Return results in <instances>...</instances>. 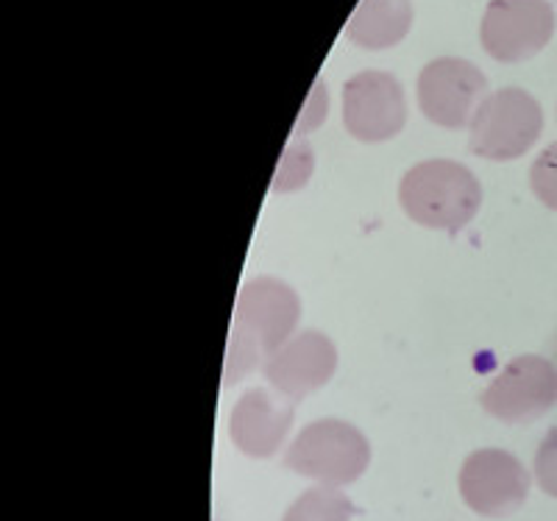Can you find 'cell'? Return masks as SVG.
<instances>
[{"label":"cell","mask_w":557,"mask_h":521,"mask_svg":"<svg viewBox=\"0 0 557 521\" xmlns=\"http://www.w3.org/2000/svg\"><path fill=\"white\" fill-rule=\"evenodd\" d=\"M487 82L466 59L444 57L430 62L418 76V103L435 126H471L476 109L485 101Z\"/></svg>","instance_id":"cell-7"},{"label":"cell","mask_w":557,"mask_h":521,"mask_svg":"<svg viewBox=\"0 0 557 521\" xmlns=\"http://www.w3.org/2000/svg\"><path fill=\"white\" fill-rule=\"evenodd\" d=\"M326 109H330V101H326V87H323V84H315L310 101H307V109L301 112V117H298L296 132H310V128H315L318 123L326 117Z\"/></svg>","instance_id":"cell-17"},{"label":"cell","mask_w":557,"mask_h":521,"mask_svg":"<svg viewBox=\"0 0 557 521\" xmlns=\"http://www.w3.org/2000/svg\"><path fill=\"white\" fill-rule=\"evenodd\" d=\"M407 121L401 84L382 71H362L343 87V123L360 142H385Z\"/></svg>","instance_id":"cell-8"},{"label":"cell","mask_w":557,"mask_h":521,"mask_svg":"<svg viewBox=\"0 0 557 521\" xmlns=\"http://www.w3.org/2000/svg\"><path fill=\"white\" fill-rule=\"evenodd\" d=\"M412 26L410 0H360L346 26V37L368 51L401 42Z\"/></svg>","instance_id":"cell-12"},{"label":"cell","mask_w":557,"mask_h":521,"mask_svg":"<svg viewBox=\"0 0 557 521\" xmlns=\"http://www.w3.org/2000/svg\"><path fill=\"white\" fill-rule=\"evenodd\" d=\"M355 505L337 488L321 485L301 494L282 521H351Z\"/></svg>","instance_id":"cell-13"},{"label":"cell","mask_w":557,"mask_h":521,"mask_svg":"<svg viewBox=\"0 0 557 521\" xmlns=\"http://www.w3.org/2000/svg\"><path fill=\"white\" fill-rule=\"evenodd\" d=\"M541 128V103L524 89L507 87L480 103L471 121L469 148L485 160H516L539 142Z\"/></svg>","instance_id":"cell-4"},{"label":"cell","mask_w":557,"mask_h":521,"mask_svg":"<svg viewBox=\"0 0 557 521\" xmlns=\"http://www.w3.org/2000/svg\"><path fill=\"white\" fill-rule=\"evenodd\" d=\"M535 480H539L541 491L557 499V426L541 441L539 455H535Z\"/></svg>","instance_id":"cell-16"},{"label":"cell","mask_w":557,"mask_h":521,"mask_svg":"<svg viewBox=\"0 0 557 521\" xmlns=\"http://www.w3.org/2000/svg\"><path fill=\"white\" fill-rule=\"evenodd\" d=\"M293 405L285 396H273L265 388H253L240 396L232 413V438L248 458H271L293 424Z\"/></svg>","instance_id":"cell-11"},{"label":"cell","mask_w":557,"mask_h":521,"mask_svg":"<svg viewBox=\"0 0 557 521\" xmlns=\"http://www.w3.org/2000/svg\"><path fill=\"white\" fill-rule=\"evenodd\" d=\"M337 369V349L321 332H301L287 340L271 360H265V376L278 396L301 401L332 380Z\"/></svg>","instance_id":"cell-10"},{"label":"cell","mask_w":557,"mask_h":521,"mask_svg":"<svg viewBox=\"0 0 557 521\" xmlns=\"http://www.w3.org/2000/svg\"><path fill=\"white\" fill-rule=\"evenodd\" d=\"M557 405L555 362L539 355H521L505 365L482 394V407L507 424H530Z\"/></svg>","instance_id":"cell-5"},{"label":"cell","mask_w":557,"mask_h":521,"mask_svg":"<svg viewBox=\"0 0 557 521\" xmlns=\"http://www.w3.org/2000/svg\"><path fill=\"white\" fill-rule=\"evenodd\" d=\"M555 34L549 0H491L482 17V48L499 62H524L541 53Z\"/></svg>","instance_id":"cell-6"},{"label":"cell","mask_w":557,"mask_h":521,"mask_svg":"<svg viewBox=\"0 0 557 521\" xmlns=\"http://www.w3.org/2000/svg\"><path fill=\"white\" fill-rule=\"evenodd\" d=\"M530 185L539 201L557 212V142H552L535 160L530 171Z\"/></svg>","instance_id":"cell-14"},{"label":"cell","mask_w":557,"mask_h":521,"mask_svg":"<svg viewBox=\"0 0 557 521\" xmlns=\"http://www.w3.org/2000/svg\"><path fill=\"white\" fill-rule=\"evenodd\" d=\"M371 460V446L357 426L323 419L305 426L287 449L285 463L301 477L337 488L355 483Z\"/></svg>","instance_id":"cell-3"},{"label":"cell","mask_w":557,"mask_h":521,"mask_svg":"<svg viewBox=\"0 0 557 521\" xmlns=\"http://www.w3.org/2000/svg\"><path fill=\"white\" fill-rule=\"evenodd\" d=\"M460 494L474 513L502 519L524 505L530 474L510 451L480 449L462 463Z\"/></svg>","instance_id":"cell-9"},{"label":"cell","mask_w":557,"mask_h":521,"mask_svg":"<svg viewBox=\"0 0 557 521\" xmlns=\"http://www.w3.org/2000/svg\"><path fill=\"white\" fill-rule=\"evenodd\" d=\"M399 201L407 215L426 230L460 232L480 210L482 187L469 168L430 160L405 173Z\"/></svg>","instance_id":"cell-2"},{"label":"cell","mask_w":557,"mask_h":521,"mask_svg":"<svg viewBox=\"0 0 557 521\" xmlns=\"http://www.w3.org/2000/svg\"><path fill=\"white\" fill-rule=\"evenodd\" d=\"M301 319V301L290 285L278 280H251L243 285L235 307V324L228 337L223 385L251 374L253 365L271 360Z\"/></svg>","instance_id":"cell-1"},{"label":"cell","mask_w":557,"mask_h":521,"mask_svg":"<svg viewBox=\"0 0 557 521\" xmlns=\"http://www.w3.org/2000/svg\"><path fill=\"white\" fill-rule=\"evenodd\" d=\"M312 171V153L310 148L301 142V146H290V151L285 153V160L278 165V176L273 182L276 190H293V187L305 185L307 176Z\"/></svg>","instance_id":"cell-15"}]
</instances>
